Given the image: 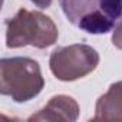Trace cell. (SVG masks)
Segmentation results:
<instances>
[{
	"instance_id": "cell-6",
	"label": "cell",
	"mask_w": 122,
	"mask_h": 122,
	"mask_svg": "<svg viewBox=\"0 0 122 122\" xmlns=\"http://www.w3.org/2000/svg\"><path fill=\"white\" fill-rule=\"evenodd\" d=\"M93 121H122V81L112 83L98 99Z\"/></svg>"
},
{
	"instance_id": "cell-3",
	"label": "cell",
	"mask_w": 122,
	"mask_h": 122,
	"mask_svg": "<svg viewBox=\"0 0 122 122\" xmlns=\"http://www.w3.org/2000/svg\"><path fill=\"white\" fill-rule=\"evenodd\" d=\"M6 45L10 49L35 46L45 49L57 40V27L50 17L40 12L20 9L13 19L6 22Z\"/></svg>"
},
{
	"instance_id": "cell-1",
	"label": "cell",
	"mask_w": 122,
	"mask_h": 122,
	"mask_svg": "<svg viewBox=\"0 0 122 122\" xmlns=\"http://www.w3.org/2000/svg\"><path fill=\"white\" fill-rule=\"evenodd\" d=\"M66 19L89 35H105L122 26V0H59Z\"/></svg>"
},
{
	"instance_id": "cell-7",
	"label": "cell",
	"mask_w": 122,
	"mask_h": 122,
	"mask_svg": "<svg viewBox=\"0 0 122 122\" xmlns=\"http://www.w3.org/2000/svg\"><path fill=\"white\" fill-rule=\"evenodd\" d=\"M112 43L118 49H122V26L113 32V35H112Z\"/></svg>"
},
{
	"instance_id": "cell-5",
	"label": "cell",
	"mask_w": 122,
	"mask_h": 122,
	"mask_svg": "<svg viewBox=\"0 0 122 122\" xmlns=\"http://www.w3.org/2000/svg\"><path fill=\"white\" fill-rule=\"evenodd\" d=\"M79 106L76 101L66 95H57L50 98L43 109L36 115L33 113L29 121H69L73 122L78 119Z\"/></svg>"
},
{
	"instance_id": "cell-2",
	"label": "cell",
	"mask_w": 122,
	"mask_h": 122,
	"mask_svg": "<svg viewBox=\"0 0 122 122\" xmlns=\"http://www.w3.org/2000/svg\"><path fill=\"white\" fill-rule=\"evenodd\" d=\"M45 81L30 57H5L0 62V93L15 102H27L40 93Z\"/></svg>"
},
{
	"instance_id": "cell-8",
	"label": "cell",
	"mask_w": 122,
	"mask_h": 122,
	"mask_svg": "<svg viewBox=\"0 0 122 122\" xmlns=\"http://www.w3.org/2000/svg\"><path fill=\"white\" fill-rule=\"evenodd\" d=\"M30 2H33V3H35L37 7H40V9H46V7L50 6L52 0H30Z\"/></svg>"
},
{
	"instance_id": "cell-4",
	"label": "cell",
	"mask_w": 122,
	"mask_h": 122,
	"mask_svg": "<svg viewBox=\"0 0 122 122\" xmlns=\"http://www.w3.org/2000/svg\"><path fill=\"white\" fill-rule=\"evenodd\" d=\"M99 63L98 52L88 45L57 47L50 55V71L60 81H75L93 72Z\"/></svg>"
}]
</instances>
